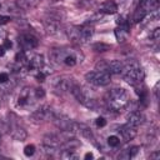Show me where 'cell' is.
Returning <instances> with one entry per match:
<instances>
[{
    "mask_svg": "<svg viewBox=\"0 0 160 160\" xmlns=\"http://www.w3.org/2000/svg\"><path fill=\"white\" fill-rule=\"evenodd\" d=\"M54 115H55V114L52 112V110H51L50 108H48V106H42V108H40V109H38V110L34 111V114H32V119H34V120H39V121L52 120Z\"/></svg>",
    "mask_w": 160,
    "mask_h": 160,
    "instance_id": "6",
    "label": "cell"
},
{
    "mask_svg": "<svg viewBox=\"0 0 160 160\" xmlns=\"http://www.w3.org/2000/svg\"><path fill=\"white\" fill-rule=\"evenodd\" d=\"M99 11L101 14H115L118 11V5L115 1L108 0V1H104L102 4H100Z\"/></svg>",
    "mask_w": 160,
    "mask_h": 160,
    "instance_id": "11",
    "label": "cell"
},
{
    "mask_svg": "<svg viewBox=\"0 0 160 160\" xmlns=\"http://www.w3.org/2000/svg\"><path fill=\"white\" fill-rule=\"evenodd\" d=\"M2 46H4L5 49H10V48L12 46V42H11V40H9V39H5V40H4V44H2Z\"/></svg>",
    "mask_w": 160,
    "mask_h": 160,
    "instance_id": "36",
    "label": "cell"
},
{
    "mask_svg": "<svg viewBox=\"0 0 160 160\" xmlns=\"http://www.w3.org/2000/svg\"><path fill=\"white\" fill-rule=\"evenodd\" d=\"M92 158H94V155H92L91 152H86V154H85V156H84V159H85V160H89V159H92Z\"/></svg>",
    "mask_w": 160,
    "mask_h": 160,
    "instance_id": "37",
    "label": "cell"
},
{
    "mask_svg": "<svg viewBox=\"0 0 160 160\" xmlns=\"http://www.w3.org/2000/svg\"><path fill=\"white\" fill-rule=\"evenodd\" d=\"M95 124H96V126H98V128H104V126L106 125V120H105L104 118H101V116H100V118H98V119H96Z\"/></svg>",
    "mask_w": 160,
    "mask_h": 160,
    "instance_id": "31",
    "label": "cell"
},
{
    "mask_svg": "<svg viewBox=\"0 0 160 160\" xmlns=\"http://www.w3.org/2000/svg\"><path fill=\"white\" fill-rule=\"evenodd\" d=\"M35 152V146L34 145H26L25 149H24V154L26 156H32Z\"/></svg>",
    "mask_w": 160,
    "mask_h": 160,
    "instance_id": "29",
    "label": "cell"
},
{
    "mask_svg": "<svg viewBox=\"0 0 160 160\" xmlns=\"http://www.w3.org/2000/svg\"><path fill=\"white\" fill-rule=\"evenodd\" d=\"M30 99H31L30 90L28 88H25V89L21 90V92H20V95L18 98V104L21 105V106H24V105H26V104L30 102Z\"/></svg>",
    "mask_w": 160,
    "mask_h": 160,
    "instance_id": "16",
    "label": "cell"
},
{
    "mask_svg": "<svg viewBox=\"0 0 160 160\" xmlns=\"http://www.w3.org/2000/svg\"><path fill=\"white\" fill-rule=\"evenodd\" d=\"M36 80L40 81V82H42V81L45 80V72L41 71V70H39V72L36 74Z\"/></svg>",
    "mask_w": 160,
    "mask_h": 160,
    "instance_id": "33",
    "label": "cell"
},
{
    "mask_svg": "<svg viewBox=\"0 0 160 160\" xmlns=\"http://www.w3.org/2000/svg\"><path fill=\"white\" fill-rule=\"evenodd\" d=\"M108 144H109L110 146L115 148V146H118V145L120 144V139H119L116 135H111V136L108 138Z\"/></svg>",
    "mask_w": 160,
    "mask_h": 160,
    "instance_id": "27",
    "label": "cell"
},
{
    "mask_svg": "<svg viewBox=\"0 0 160 160\" xmlns=\"http://www.w3.org/2000/svg\"><path fill=\"white\" fill-rule=\"evenodd\" d=\"M60 156L62 159H66V160H76L78 159V155L74 152V150H62Z\"/></svg>",
    "mask_w": 160,
    "mask_h": 160,
    "instance_id": "25",
    "label": "cell"
},
{
    "mask_svg": "<svg viewBox=\"0 0 160 160\" xmlns=\"http://www.w3.org/2000/svg\"><path fill=\"white\" fill-rule=\"evenodd\" d=\"M26 66L30 68V69L40 70L44 66V58H42V55H40V54L31 55V58L28 59V65Z\"/></svg>",
    "mask_w": 160,
    "mask_h": 160,
    "instance_id": "10",
    "label": "cell"
},
{
    "mask_svg": "<svg viewBox=\"0 0 160 160\" xmlns=\"http://www.w3.org/2000/svg\"><path fill=\"white\" fill-rule=\"evenodd\" d=\"M85 79H86L88 82H90V84H92L95 86H105V85H108L110 82L111 76L106 71H99V70H96V71L88 72L85 75Z\"/></svg>",
    "mask_w": 160,
    "mask_h": 160,
    "instance_id": "4",
    "label": "cell"
},
{
    "mask_svg": "<svg viewBox=\"0 0 160 160\" xmlns=\"http://www.w3.org/2000/svg\"><path fill=\"white\" fill-rule=\"evenodd\" d=\"M19 44L24 51L25 50H32L38 46L39 40L32 34H21L19 38Z\"/></svg>",
    "mask_w": 160,
    "mask_h": 160,
    "instance_id": "5",
    "label": "cell"
},
{
    "mask_svg": "<svg viewBox=\"0 0 160 160\" xmlns=\"http://www.w3.org/2000/svg\"><path fill=\"white\" fill-rule=\"evenodd\" d=\"M126 120H128V121H126V124H129V125H131V126L138 128V126L142 122L144 116H142V114H141L140 111H131V112L128 115Z\"/></svg>",
    "mask_w": 160,
    "mask_h": 160,
    "instance_id": "12",
    "label": "cell"
},
{
    "mask_svg": "<svg viewBox=\"0 0 160 160\" xmlns=\"http://www.w3.org/2000/svg\"><path fill=\"white\" fill-rule=\"evenodd\" d=\"M15 60H16V62H18V64H20V65H28V58H26V55H25V51H24V50L19 51V52L16 54Z\"/></svg>",
    "mask_w": 160,
    "mask_h": 160,
    "instance_id": "24",
    "label": "cell"
},
{
    "mask_svg": "<svg viewBox=\"0 0 160 160\" xmlns=\"http://www.w3.org/2000/svg\"><path fill=\"white\" fill-rule=\"evenodd\" d=\"M0 8H1V4H0Z\"/></svg>",
    "mask_w": 160,
    "mask_h": 160,
    "instance_id": "40",
    "label": "cell"
},
{
    "mask_svg": "<svg viewBox=\"0 0 160 160\" xmlns=\"http://www.w3.org/2000/svg\"><path fill=\"white\" fill-rule=\"evenodd\" d=\"M70 92L76 98V100L80 102V104H82L84 106H86V108H89V109H95L96 108V101L92 99V98H90V95L85 91V89L84 88H81L80 85H78V84H72L71 85V88H70Z\"/></svg>",
    "mask_w": 160,
    "mask_h": 160,
    "instance_id": "3",
    "label": "cell"
},
{
    "mask_svg": "<svg viewBox=\"0 0 160 160\" xmlns=\"http://www.w3.org/2000/svg\"><path fill=\"white\" fill-rule=\"evenodd\" d=\"M106 104L114 111H121L129 104V96L121 88H114L106 94Z\"/></svg>",
    "mask_w": 160,
    "mask_h": 160,
    "instance_id": "1",
    "label": "cell"
},
{
    "mask_svg": "<svg viewBox=\"0 0 160 160\" xmlns=\"http://www.w3.org/2000/svg\"><path fill=\"white\" fill-rule=\"evenodd\" d=\"M116 24H118L119 26H121V28H126V29H129V21L126 20L125 16H119V18L116 19Z\"/></svg>",
    "mask_w": 160,
    "mask_h": 160,
    "instance_id": "28",
    "label": "cell"
},
{
    "mask_svg": "<svg viewBox=\"0 0 160 160\" xmlns=\"http://www.w3.org/2000/svg\"><path fill=\"white\" fill-rule=\"evenodd\" d=\"M10 132H11V138L14 139V140H18V141H24L25 139H26V136H28V134H26V131L22 129V128H20V126H18V125H15V126H10Z\"/></svg>",
    "mask_w": 160,
    "mask_h": 160,
    "instance_id": "14",
    "label": "cell"
},
{
    "mask_svg": "<svg viewBox=\"0 0 160 160\" xmlns=\"http://www.w3.org/2000/svg\"><path fill=\"white\" fill-rule=\"evenodd\" d=\"M79 146H80V141L76 140V139L70 138V139L65 140L59 148H61V149H64V150H74V149H76V148H79Z\"/></svg>",
    "mask_w": 160,
    "mask_h": 160,
    "instance_id": "17",
    "label": "cell"
},
{
    "mask_svg": "<svg viewBox=\"0 0 160 160\" xmlns=\"http://www.w3.org/2000/svg\"><path fill=\"white\" fill-rule=\"evenodd\" d=\"M40 2V0H16V4L20 9L28 10V9H32L35 8L38 4Z\"/></svg>",
    "mask_w": 160,
    "mask_h": 160,
    "instance_id": "18",
    "label": "cell"
},
{
    "mask_svg": "<svg viewBox=\"0 0 160 160\" xmlns=\"http://www.w3.org/2000/svg\"><path fill=\"white\" fill-rule=\"evenodd\" d=\"M45 25V30L48 31V34H56L59 31L60 24H59V19H46L44 21Z\"/></svg>",
    "mask_w": 160,
    "mask_h": 160,
    "instance_id": "13",
    "label": "cell"
},
{
    "mask_svg": "<svg viewBox=\"0 0 160 160\" xmlns=\"http://www.w3.org/2000/svg\"><path fill=\"white\" fill-rule=\"evenodd\" d=\"M94 34V26L90 22H86L80 26V42H86Z\"/></svg>",
    "mask_w": 160,
    "mask_h": 160,
    "instance_id": "9",
    "label": "cell"
},
{
    "mask_svg": "<svg viewBox=\"0 0 160 160\" xmlns=\"http://www.w3.org/2000/svg\"><path fill=\"white\" fill-rule=\"evenodd\" d=\"M5 50H6V49H5L2 45H0V56H4V55H5Z\"/></svg>",
    "mask_w": 160,
    "mask_h": 160,
    "instance_id": "38",
    "label": "cell"
},
{
    "mask_svg": "<svg viewBox=\"0 0 160 160\" xmlns=\"http://www.w3.org/2000/svg\"><path fill=\"white\" fill-rule=\"evenodd\" d=\"M121 74H122L124 79L131 85H138L144 79V71L141 70V68L136 62L124 65L122 70H121Z\"/></svg>",
    "mask_w": 160,
    "mask_h": 160,
    "instance_id": "2",
    "label": "cell"
},
{
    "mask_svg": "<svg viewBox=\"0 0 160 160\" xmlns=\"http://www.w3.org/2000/svg\"><path fill=\"white\" fill-rule=\"evenodd\" d=\"M139 150H140L139 146H131L125 152H122L121 155H119V159H131V158H134L139 152Z\"/></svg>",
    "mask_w": 160,
    "mask_h": 160,
    "instance_id": "22",
    "label": "cell"
},
{
    "mask_svg": "<svg viewBox=\"0 0 160 160\" xmlns=\"http://www.w3.org/2000/svg\"><path fill=\"white\" fill-rule=\"evenodd\" d=\"M124 64L119 60H112L110 62H108V72L109 74H121Z\"/></svg>",
    "mask_w": 160,
    "mask_h": 160,
    "instance_id": "15",
    "label": "cell"
},
{
    "mask_svg": "<svg viewBox=\"0 0 160 160\" xmlns=\"http://www.w3.org/2000/svg\"><path fill=\"white\" fill-rule=\"evenodd\" d=\"M148 15V11L142 8V6H138L136 8V10H135V12H134V16H132V20H134V22H140L145 16Z\"/></svg>",
    "mask_w": 160,
    "mask_h": 160,
    "instance_id": "21",
    "label": "cell"
},
{
    "mask_svg": "<svg viewBox=\"0 0 160 160\" xmlns=\"http://www.w3.org/2000/svg\"><path fill=\"white\" fill-rule=\"evenodd\" d=\"M9 80V75L6 72H0V84H4Z\"/></svg>",
    "mask_w": 160,
    "mask_h": 160,
    "instance_id": "34",
    "label": "cell"
},
{
    "mask_svg": "<svg viewBox=\"0 0 160 160\" xmlns=\"http://www.w3.org/2000/svg\"><path fill=\"white\" fill-rule=\"evenodd\" d=\"M9 131H10V125L6 121L0 120V136H4Z\"/></svg>",
    "mask_w": 160,
    "mask_h": 160,
    "instance_id": "26",
    "label": "cell"
},
{
    "mask_svg": "<svg viewBox=\"0 0 160 160\" xmlns=\"http://www.w3.org/2000/svg\"><path fill=\"white\" fill-rule=\"evenodd\" d=\"M119 132H120L122 140L126 142V141L132 140L136 136V128L135 126H131L129 124H125V125H122V126L119 128Z\"/></svg>",
    "mask_w": 160,
    "mask_h": 160,
    "instance_id": "7",
    "label": "cell"
},
{
    "mask_svg": "<svg viewBox=\"0 0 160 160\" xmlns=\"http://www.w3.org/2000/svg\"><path fill=\"white\" fill-rule=\"evenodd\" d=\"M9 21H10V18H9V16H5V15H0V25L8 24Z\"/></svg>",
    "mask_w": 160,
    "mask_h": 160,
    "instance_id": "35",
    "label": "cell"
},
{
    "mask_svg": "<svg viewBox=\"0 0 160 160\" xmlns=\"http://www.w3.org/2000/svg\"><path fill=\"white\" fill-rule=\"evenodd\" d=\"M128 35H129V29L121 28V26H119V28L115 29V36H116V40H118L119 42L125 41L126 38H128Z\"/></svg>",
    "mask_w": 160,
    "mask_h": 160,
    "instance_id": "20",
    "label": "cell"
},
{
    "mask_svg": "<svg viewBox=\"0 0 160 160\" xmlns=\"http://www.w3.org/2000/svg\"><path fill=\"white\" fill-rule=\"evenodd\" d=\"M68 36L72 42H79L80 44V26H72L68 31Z\"/></svg>",
    "mask_w": 160,
    "mask_h": 160,
    "instance_id": "19",
    "label": "cell"
},
{
    "mask_svg": "<svg viewBox=\"0 0 160 160\" xmlns=\"http://www.w3.org/2000/svg\"><path fill=\"white\" fill-rule=\"evenodd\" d=\"M92 50L98 51V52H102V51H108L110 50V45L105 44V42H95L92 45Z\"/></svg>",
    "mask_w": 160,
    "mask_h": 160,
    "instance_id": "23",
    "label": "cell"
},
{
    "mask_svg": "<svg viewBox=\"0 0 160 160\" xmlns=\"http://www.w3.org/2000/svg\"><path fill=\"white\" fill-rule=\"evenodd\" d=\"M150 158H154V159H159V158H160V154H159V152H155V154L150 155Z\"/></svg>",
    "mask_w": 160,
    "mask_h": 160,
    "instance_id": "39",
    "label": "cell"
},
{
    "mask_svg": "<svg viewBox=\"0 0 160 160\" xmlns=\"http://www.w3.org/2000/svg\"><path fill=\"white\" fill-rule=\"evenodd\" d=\"M151 38H152L154 40H159V38H160V29H159V28H155V29L152 30Z\"/></svg>",
    "mask_w": 160,
    "mask_h": 160,
    "instance_id": "32",
    "label": "cell"
},
{
    "mask_svg": "<svg viewBox=\"0 0 160 160\" xmlns=\"http://www.w3.org/2000/svg\"><path fill=\"white\" fill-rule=\"evenodd\" d=\"M44 96H45V90L44 89H41V88L35 89V98L40 99V98H44Z\"/></svg>",
    "mask_w": 160,
    "mask_h": 160,
    "instance_id": "30",
    "label": "cell"
},
{
    "mask_svg": "<svg viewBox=\"0 0 160 160\" xmlns=\"http://www.w3.org/2000/svg\"><path fill=\"white\" fill-rule=\"evenodd\" d=\"M72 84H74V81L69 78H58V79H55L54 88H55V90L64 92V91H70V88Z\"/></svg>",
    "mask_w": 160,
    "mask_h": 160,
    "instance_id": "8",
    "label": "cell"
}]
</instances>
